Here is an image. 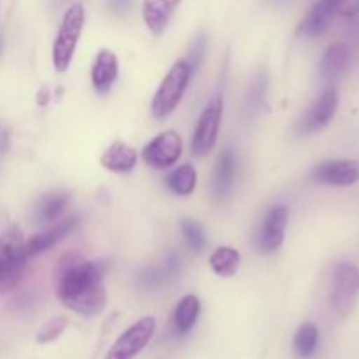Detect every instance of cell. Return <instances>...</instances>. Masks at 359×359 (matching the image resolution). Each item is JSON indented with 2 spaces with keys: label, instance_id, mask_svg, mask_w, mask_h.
<instances>
[{
  "label": "cell",
  "instance_id": "obj_4",
  "mask_svg": "<svg viewBox=\"0 0 359 359\" xmlns=\"http://www.w3.org/2000/svg\"><path fill=\"white\" fill-rule=\"evenodd\" d=\"M84 20H86V11L81 4H74L63 14L58 35H56L55 46H53V65H55L56 72L63 74L70 67L77 42L83 34Z\"/></svg>",
  "mask_w": 359,
  "mask_h": 359
},
{
  "label": "cell",
  "instance_id": "obj_22",
  "mask_svg": "<svg viewBox=\"0 0 359 359\" xmlns=\"http://www.w3.org/2000/svg\"><path fill=\"white\" fill-rule=\"evenodd\" d=\"M198 175L193 165L186 163L167 175V188L177 196H188L195 191Z\"/></svg>",
  "mask_w": 359,
  "mask_h": 359
},
{
  "label": "cell",
  "instance_id": "obj_23",
  "mask_svg": "<svg viewBox=\"0 0 359 359\" xmlns=\"http://www.w3.org/2000/svg\"><path fill=\"white\" fill-rule=\"evenodd\" d=\"M319 346V328L312 321L304 323L298 328L297 335L293 340V349L298 358H311L314 356Z\"/></svg>",
  "mask_w": 359,
  "mask_h": 359
},
{
  "label": "cell",
  "instance_id": "obj_30",
  "mask_svg": "<svg viewBox=\"0 0 359 359\" xmlns=\"http://www.w3.org/2000/svg\"><path fill=\"white\" fill-rule=\"evenodd\" d=\"M48 100H49V91H48V88H42V90L37 93V102H39V105H48Z\"/></svg>",
  "mask_w": 359,
  "mask_h": 359
},
{
  "label": "cell",
  "instance_id": "obj_5",
  "mask_svg": "<svg viewBox=\"0 0 359 359\" xmlns=\"http://www.w3.org/2000/svg\"><path fill=\"white\" fill-rule=\"evenodd\" d=\"M359 297V269L353 263H339L333 270L330 305L340 318L353 312Z\"/></svg>",
  "mask_w": 359,
  "mask_h": 359
},
{
  "label": "cell",
  "instance_id": "obj_18",
  "mask_svg": "<svg viewBox=\"0 0 359 359\" xmlns=\"http://www.w3.org/2000/svg\"><path fill=\"white\" fill-rule=\"evenodd\" d=\"M181 0H144L142 16L154 35L163 34Z\"/></svg>",
  "mask_w": 359,
  "mask_h": 359
},
{
  "label": "cell",
  "instance_id": "obj_17",
  "mask_svg": "<svg viewBox=\"0 0 359 359\" xmlns=\"http://www.w3.org/2000/svg\"><path fill=\"white\" fill-rule=\"evenodd\" d=\"M100 163L105 170L114 174H128L137 167V151L123 140H116L114 144L104 151Z\"/></svg>",
  "mask_w": 359,
  "mask_h": 359
},
{
  "label": "cell",
  "instance_id": "obj_2",
  "mask_svg": "<svg viewBox=\"0 0 359 359\" xmlns=\"http://www.w3.org/2000/svg\"><path fill=\"white\" fill-rule=\"evenodd\" d=\"M28 259L23 231L13 224L0 235V294L11 291L20 283Z\"/></svg>",
  "mask_w": 359,
  "mask_h": 359
},
{
  "label": "cell",
  "instance_id": "obj_11",
  "mask_svg": "<svg viewBox=\"0 0 359 359\" xmlns=\"http://www.w3.org/2000/svg\"><path fill=\"white\" fill-rule=\"evenodd\" d=\"M347 0H316L312 9L302 21L298 34L309 39L321 37L323 34H326L332 21L339 16Z\"/></svg>",
  "mask_w": 359,
  "mask_h": 359
},
{
  "label": "cell",
  "instance_id": "obj_25",
  "mask_svg": "<svg viewBox=\"0 0 359 359\" xmlns=\"http://www.w3.org/2000/svg\"><path fill=\"white\" fill-rule=\"evenodd\" d=\"M181 231L186 244L189 245V249H193L195 252H202V249L205 248V242H207L202 226L193 219H182Z\"/></svg>",
  "mask_w": 359,
  "mask_h": 359
},
{
  "label": "cell",
  "instance_id": "obj_27",
  "mask_svg": "<svg viewBox=\"0 0 359 359\" xmlns=\"http://www.w3.org/2000/svg\"><path fill=\"white\" fill-rule=\"evenodd\" d=\"M205 51H207V37H205V34H198L195 39H193L191 48H189V51H188V56L184 58L186 62L189 63V67H191L193 74L196 72V69L200 67V63L203 62Z\"/></svg>",
  "mask_w": 359,
  "mask_h": 359
},
{
  "label": "cell",
  "instance_id": "obj_16",
  "mask_svg": "<svg viewBox=\"0 0 359 359\" xmlns=\"http://www.w3.org/2000/svg\"><path fill=\"white\" fill-rule=\"evenodd\" d=\"M118 58L111 49H100L91 67V83L98 93H107L118 79Z\"/></svg>",
  "mask_w": 359,
  "mask_h": 359
},
{
  "label": "cell",
  "instance_id": "obj_8",
  "mask_svg": "<svg viewBox=\"0 0 359 359\" xmlns=\"http://www.w3.org/2000/svg\"><path fill=\"white\" fill-rule=\"evenodd\" d=\"M182 154V139L175 130H167L147 142L142 149L144 163L153 168H168L177 163Z\"/></svg>",
  "mask_w": 359,
  "mask_h": 359
},
{
  "label": "cell",
  "instance_id": "obj_21",
  "mask_svg": "<svg viewBox=\"0 0 359 359\" xmlns=\"http://www.w3.org/2000/svg\"><path fill=\"white\" fill-rule=\"evenodd\" d=\"M209 263L214 273H217L219 277H231L237 273L242 263V256L237 249L230 248V245H221L210 255Z\"/></svg>",
  "mask_w": 359,
  "mask_h": 359
},
{
  "label": "cell",
  "instance_id": "obj_9",
  "mask_svg": "<svg viewBox=\"0 0 359 359\" xmlns=\"http://www.w3.org/2000/svg\"><path fill=\"white\" fill-rule=\"evenodd\" d=\"M337 109H339V91L335 86H328L319 95L318 100L307 109V112L302 116L297 126L298 133L311 135V133H316L328 126L330 121L335 118Z\"/></svg>",
  "mask_w": 359,
  "mask_h": 359
},
{
  "label": "cell",
  "instance_id": "obj_1",
  "mask_svg": "<svg viewBox=\"0 0 359 359\" xmlns=\"http://www.w3.org/2000/svg\"><path fill=\"white\" fill-rule=\"evenodd\" d=\"M56 294L69 311L84 318L98 316L107 304L104 277L98 263L77 252L63 255L58 263Z\"/></svg>",
  "mask_w": 359,
  "mask_h": 359
},
{
  "label": "cell",
  "instance_id": "obj_6",
  "mask_svg": "<svg viewBox=\"0 0 359 359\" xmlns=\"http://www.w3.org/2000/svg\"><path fill=\"white\" fill-rule=\"evenodd\" d=\"M224 100L223 95H216L200 114L191 139V153L196 158H203L216 146L219 135L221 119H223Z\"/></svg>",
  "mask_w": 359,
  "mask_h": 359
},
{
  "label": "cell",
  "instance_id": "obj_29",
  "mask_svg": "<svg viewBox=\"0 0 359 359\" xmlns=\"http://www.w3.org/2000/svg\"><path fill=\"white\" fill-rule=\"evenodd\" d=\"M132 2L133 0H111V9L116 14H125L132 6Z\"/></svg>",
  "mask_w": 359,
  "mask_h": 359
},
{
  "label": "cell",
  "instance_id": "obj_26",
  "mask_svg": "<svg viewBox=\"0 0 359 359\" xmlns=\"http://www.w3.org/2000/svg\"><path fill=\"white\" fill-rule=\"evenodd\" d=\"M67 319L65 318H53L48 323L42 325V328L37 332V342L39 344H51L56 339L62 337V333L67 330Z\"/></svg>",
  "mask_w": 359,
  "mask_h": 359
},
{
  "label": "cell",
  "instance_id": "obj_7",
  "mask_svg": "<svg viewBox=\"0 0 359 359\" xmlns=\"http://www.w3.org/2000/svg\"><path fill=\"white\" fill-rule=\"evenodd\" d=\"M154 332H156L154 318L146 316V318L139 319L118 337L105 359H133L151 342Z\"/></svg>",
  "mask_w": 359,
  "mask_h": 359
},
{
  "label": "cell",
  "instance_id": "obj_28",
  "mask_svg": "<svg viewBox=\"0 0 359 359\" xmlns=\"http://www.w3.org/2000/svg\"><path fill=\"white\" fill-rule=\"evenodd\" d=\"M7 149H9V132H7V128L0 121V163H2Z\"/></svg>",
  "mask_w": 359,
  "mask_h": 359
},
{
  "label": "cell",
  "instance_id": "obj_20",
  "mask_svg": "<svg viewBox=\"0 0 359 359\" xmlns=\"http://www.w3.org/2000/svg\"><path fill=\"white\" fill-rule=\"evenodd\" d=\"M200 314V300L195 294H186L182 300H179L177 307L174 311V328L175 332L184 335L195 326Z\"/></svg>",
  "mask_w": 359,
  "mask_h": 359
},
{
  "label": "cell",
  "instance_id": "obj_13",
  "mask_svg": "<svg viewBox=\"0 0 359 359\" xmlns=\"http://www.w3.org/2000/svg\"><path fill=\"white\" fill-rule=\"evenodd\" d=\"M77 226V217H67V219L60 221L55 226L48 228V230L41 231V233L32 235L27 241V255L28 258H34V256L42 255L48 249L55 248L60 242L65 241Z\"/></svg>",
  "mask_w": 359,
  "mask_h": 359
},
{
  "label": "cell",
  "instance_id": "obj_3",
  "mask_svg": "<svg viewBox=\"0 0 359 359\" xmlns=\"http://www.w3.org/2000/svg\"><path fill=\"white\" fill-rule=\"evenodd\" d=\"M193 76V70L184 58L177 60L170 67L167 76L163 77L161 84L154 93L153 102H151V112L156 119H165L175 111L179 102L182 100L186 88H188L189 79Z\"/></svg>",
  "mask_w": 359,
  "mask_h": 359
},
{
  "label": "cell",
  "instance_id": "obj_10",
  "mask_svg": "<svg viewBox=\"0 0 359 359\" xmlns=\"http://www.w3.org/2000/svg\"><path fill=\"white\" fill-rule=\"evenodd\" d=\"M287 219H290L287 207L276 205L266 210L265 217L259 224L258 235H256V245H258L259 252L270 255L283 245L284 237H286Z\"/></svg>",
  "mask_w": 359,
  "mask_h": 359
},
{
  "label": "cell",
  "instance_id": "obj_19",
  "mask_svg": "<svg viewBox=\"0 0 359 359\" xmlns=\"http://www.w3.org/2000/svg\"><path fill=\"white\" fill-rule=\"evenodd\" d=\"M69 202L70 195L67 191H53L48 195H42L37 205L34 207V221L37 224L53 223L62 216Z\"/></svg>",
  "mask_w": 359,
  "mask_h": 359
},
{
  "label": "cell",
  "instance_id": "obj_24",
  "mask_svg": "<svg viewBox=\"0 0 359 359\" xmlns=\"http://www.w3.org/2000/svg\"><path fill=\"white\" fill-rule=\"evenodd\" d=\"M266 93H269V77L266 72H259L252 81L245 98V111L249 116H256L266 107Z\"/></svg>",
  "mask_w": 359,
  "mask_h": 359
},
{
  "label": "cell",
  "instance_id": "obj_15",
  "mask_svg": "<svg viewBox=\"0 0 359 359\" xmlns=\"http://www.w3.org/2000/svg\"><path fill=\"white\" fill-rule=\"evenodd\" d=\"M351 63V49L346 42L330 46L319 62V77L325 83H335L347 72Z\"/></svg>",
  "mask_w": 359,
  "mask_h": 359
},
{
  "label": "cell",
  "instance_id": "obj_12",
  "mask_svg": "<svg viewBox=\"0 0 359 359\" xmlns=\"http://www.w3.org/2000/svg\"><path fill=\"white\" fill-rule=\"evenodd\" d=\"M312 177L321 184L351 186L359 181V163L354 160H326L312 170Z\"/></svg>",
  "mask_w": 359,
  "mask_h": 359
},
{
  "label": "cell",
  "instance_id": "obj_14",
  "mask_svg": "<svg viewBox=\"0 0 359 359\" xmlns=\"http://www.w3.org/2000/svg\"><path fill=\"white\" fill-rule=\"evenodd\" d=\"M235 175H237V158L233 151L224 147L219 153L216 161L212 175V193L216 200L223 202L231 195V189L235 184Z\"/></svg>",
  "mask_w": 359,
  "mask_h": 359
}]
</instances>
